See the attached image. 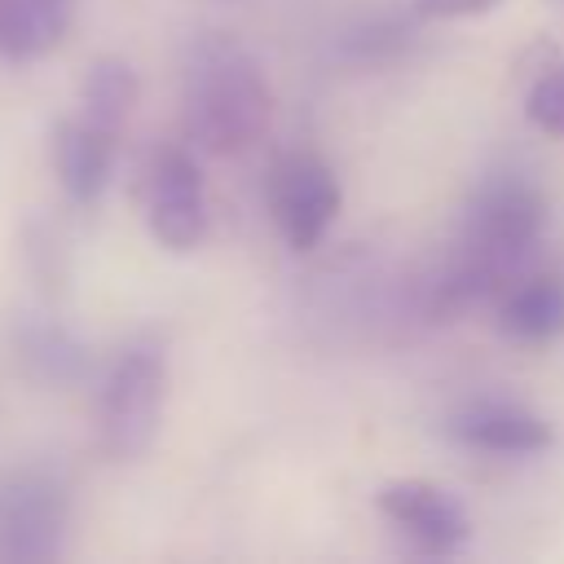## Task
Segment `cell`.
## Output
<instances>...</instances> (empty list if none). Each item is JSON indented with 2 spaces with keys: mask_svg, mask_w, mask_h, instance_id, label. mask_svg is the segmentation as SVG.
<instances>
[{
  "mask_svg": "<svg viewBox=\"0 0 564 564\" xmlns=\"http://www.w3.org/2000/svg\"><path fill=\"white\" fill-rule=\"evenodd\" d=\"M167 352L154 339L128 344L97 388V445L110 463H137L163 423Z\"/></svg>",
  "mask_w": 564,
  "mask_h": 564,
  "instance_id": "3957f363",
  "label": "cell"
},
{
  "mask_svg": "<svg viewBox=\"0 0 564 564\" xmlns=\"http://www.w3.org/2000/svg\"><path fill=\"white\" fill-rule=\"evenodd\" d=\"M555 4H564V0H555Z\"/></svg>",
  "mask_w": 564,
  "mask_h": 564,
  "instance_id": "e0dca14e",
  "label": "cell"
},
{
  "mask_svg": "<svg viewBox=\"0 0 564 564\" xmlns=\"http://www.w3.org/2000/svg\"><path fill=\"white\" fill-rule=\"evenodd\" d=\"M375 507L419 555H458L471 538L467 507L427 476L383 480L375 494Z\"/></svg>",
  "mask_w": 564,
  "mask_h": 564,
  "instance_id": "52a82bcc",
  "label": "cell"
},
{
  "mask_svg": "<svg viewBox=\"0 0 564 564\" xmlns=\"http://www.w3.org/2000/svg\"><path fill=\"white\" fill-rule=\"evenodd\" d=\"M141 212H145L150 238L163 251L185 256V251L203 247L212 216H207V185H203V167H198L194 145H159L145 159Z\"/></svg>",
  "mask_w": 564,
  "mask_h": 564,
  "instance_id": "5b68a950",
  "label": "cell"
},
{
  "mask_svg": "<svg viewBox=\"0 0 564 564\" xmlns=\"http://www.w3.org/2000/svg\"><path fill=\"white\" fill-rule=\"evenodd\" d=\"M22 256H26V269L35 273V282H40L48 295H57V291L66 286V251H62V238H57L48 225L31 220V225L22 229Z\"/></svg>",
  "mask_w": 564,
  "mask_h": 564,
  "instance_id": "5bb4252c",
  "label": "cell"
},
{
  "mask_svg": "<svg viewBox=\"0 0 564 564\" xmlns=\"http://www.w3.org/2000/svg\"><path fill=\"white\" fill-rule=\"evenodd\" d=\"M181 119L203 154L251 150L273 119V88L260 57L229 31H198L181 53Z\"/></svg>",
  "mask_w": 564,
  "mask_h": 564,
  "instance_id": "7a4b0ae2",
  "label": "cell"
},
{
  "mask_svg": "<svg viewBox=\"0 0 564 564\" xmlns=\"http://www.w3.org/2000/svg\"><path fill=\"white\" fill-rule=\"evenodd\" d=\"M115 141L119 132H106L84 115L53 128V176L75 207H93L106 194L115 176Z\"/></svg>",
  "mask_w": 564,
  "mask_h": 564,
  "instance_id": "9c48e42d",
  "label": "cell"
},
{
  "mask_svg": "<svg viewBox=\"0 0 564 564\" xmlns=\"http://www.w3.org/2000/svg\"><path fill=\"white\" fill-rule=\"evenodd\" d=\"M75 0H0V57L35 62L70 31Z\"/></svg>",
  "mask_w": 564,
  "mask_h": 564,
  "instance_id": "7c38bea8",
  "label": "cell"
},
{
  "mask_svg": "<svg viewBox=\"0 0 564 564\" xmlns=\"http://www.w3.org/2000/svg\"><path fill=\"white\" fill-rule=\"evenodd\" d=\"M137 97H141V79H137L128 57L101 53L88 62V70L79 79V115L84 119H93L106 132H119L132 119Z\"/></svg>",
  "mask_w": 564,
  "mask_h": 564,
  "instance_id": "4fadbf2b",
  "label": "cell"
},
{
  "mask_svg": "<svg viewBox=\"0 0 564 564\" xmlns=\"http://www.w3.org/2000/svg\"><path fill=\"white\" fill-rule=\"evenodd\" d=\"M445 427L458 445L480 449V454H542L555 441L542 414H533L520 401H494V397L458 405Z\"/></svg>",
  "mask_w": 564,
  "mask_h": 564,
  "instance_id": "ba28073f",
  "label": "cell"
},
{
  "mask_svg": "<svg viewBox=\"0 0 564 564\" xmlns=\"http://www.w3.org/2000/svg\"><path fill=\"white\" fill-rule=\"evenodd\" d=\"M13 348H18V361L22 370L35 379V383H48V388H70L88 375V348L53 317H31L18 326L13 335Z\"/></svg>",
  "mask_w": 564,
  "mask_h": 564,
  "instance_id": "8fae6325",
  "label": "cell"
},
{
  "mask_svg": "<svg viewBox=\"0 0 564 564\" xmlns=\"http://www.w3.org/2000/svg\"><path fill=\"white\" fill-rule=\"evenodd\" d=\"M264 203H269V216H273L282 242L304 256V251L322 247V238L330 234V225L344 207V189H339L335 167L322 154L291 150L269 167Z\"/></svg>",
  "mask_w": 564,
  "mask_h": 564,
  "instance_id": "8992f818",
  "label": "cell"
},
{
  "mask_svg": "<svg viewBox=\"0 0 564 564\" xmlns=\"http://www.w3.org/2000/svg\"><path fill=\"white\" fill-rule=\"evenodd\" d=\"M70 489L57 471L26 463L0 476V564H48L66 551Z\"/></svg>",
  "mask_w": 564,
  "mask_h": 564,
  "instance_id": "277c9868",
  "label": "cell"
},
{
  "mask_svg": "<svg viewBox=\"0 0 564 564\" xmlns=\"http://www.w3.org/2000/svg\"><path fill=\"white\" fill-rule=\"evenodd\" d=\"M524 119L546 137H564V66H551L533 79L524 97Z\"/></svg>",
  "mask_w": 564,
  "mask_h": 564,
  "instance_id": "9a60e30c",
  "label": "cell"
},
{
  "mask_svg": "<svg viewBox=\"0 0 564 564\" xmlns=\"http://www.w3.org/2000/svg\"><path fill=\"white\" fill-rule=\"evenodd\" d=\"M498 330L524 348L555 344L564 335V278L560 273L516 278L498 295Z\"/></svg>",
  "mask_w": 564,
  "mask_h": 564,
  "instance_id": "30bf717a",
  "label": "cell"
},
{
  "mask_svg": "<svg viewBox=\"0 0 564 564\" xmlns=\"http://www.w3.org/2000/svg\"><path fill=\"white\" fill-rule=\"evenodd\" d=\"M502 0H414V13L419 18H432V22H463V18H480V13H494Z\"/></svg>",
  "mask_w": 564,
  "mask_h": 564,
  "instance_id": "2e32d148",
  "label": "cell"
},
{
  "mask_svg": "<svg viewBox=\"0 0 564 564\" xmlns=\"http://www.w3.org/2000/svg\"><path fill=\"white\" fill-rule=\"evenodd\" d=\"M546 234V198L524 176H494L467 207L454 264L432 291V317H458L502 295Z\"/></svg>",
  "mask_w": 564,
  "mask_h": 564,
  "instance_id": "6da1fadb",
  "label": "cell"
}]
</instances>
